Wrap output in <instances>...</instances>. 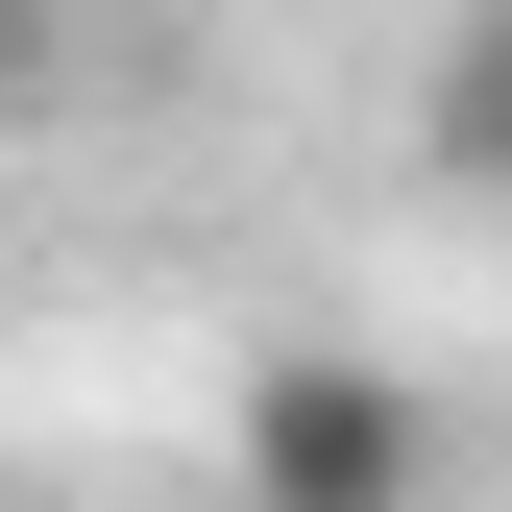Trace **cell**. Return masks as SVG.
Wrapping results in <instances>:
<instances>
[{
  "mask_svg": "<svg viewBox=\"0 0 512 512\" xmlns=\"http://www.w3.org/2000/svg\"><path fill=\"white\" fill-rule=\"evenodd\" d=\"M220 488H244V512H439V415H415L366 342H269L244 415H220Z\"/></svg>",
  "mask_w": 512,
  "mask_h": 512,
  "instance_id": "obj_1",
  "label": "cell"
},
{
  "mask_svg": "<svg viewBox=\"0 0 512 512\" xmlns=\"http://www.w3.org/2000/svg\"><path fill=\"white\" fill-rule=\"evenodd\" d=\"M415 147L464 171V196H512V0H464V25H439V74H415Z\"/></svg>",
  "mask_w": 512,
  "mask_h": 512,
  "instance_id": "obj_2",
  "label": "cell"
},
{
  "mask_svg": "<svg viewBox=\"0 0 512 512\" xmlns=\"http://www.w3.org/2000/svg\"><path fill=\"white\" fill-rule=\"evenodd\" d=\"M25 74H49V25H25V0H0V98H25Z\"/></svg>",
  "mask_w": 512,
  "mask_h": 512,
  "instance_id": "obj_3",
  "label": "cell"
}]
</instances>
